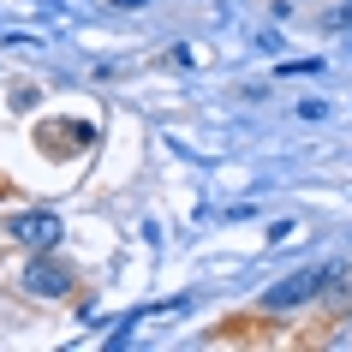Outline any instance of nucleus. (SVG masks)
Listing matches in <instances>:
<instances>
[{
    "label": "nucleus",
    "mask_w": 352,
    "mask_h": 352,
    "mask_svg": "<svg viewBox=\"0 0 352 352\" xmlns=\"http://www.w3.org/2000/svg\"><path fill=\"white\" fill-rule=\"evenodd\" d=\"M24 287L42 293V298H60V293H72V275H66L60 263H30V269H24Z\"/></svg>",
    "instance_id": "nucleus-3"
},
{
    "label": "nucleus",
    "mask_w": 352,
    "mask_h": 352,
    "mask_svg": "<svg viewBox=\"0 0 352 352\" xmlns=\"http://www.w3.org/2000/svg\"><path fill=\"white\" fill-rule=\"evenodd\" d=\"M12 239L30 245V251H54V245H60V215H48V209L19 215V221H12Z\"/></svg>",
    "instance_id": "nucleus-2"
},
{
    "label": "nucleus",
    "mask_w": 352,
    "mask_h": 352,
    "mask_svg": "<svg viewBox=\"0 0 352 352\" xmlns=\"http://www.w3.org/2000/svg\"><path fill=\"white\" fill-rule=\"evenodd\" d=\"M329 280H334V269H298V275H287L280 287H269V293H263V311H293V305L316 298Z\"/></svg>",
    "instance_id": "nucleus-1"
}]
</instances>
